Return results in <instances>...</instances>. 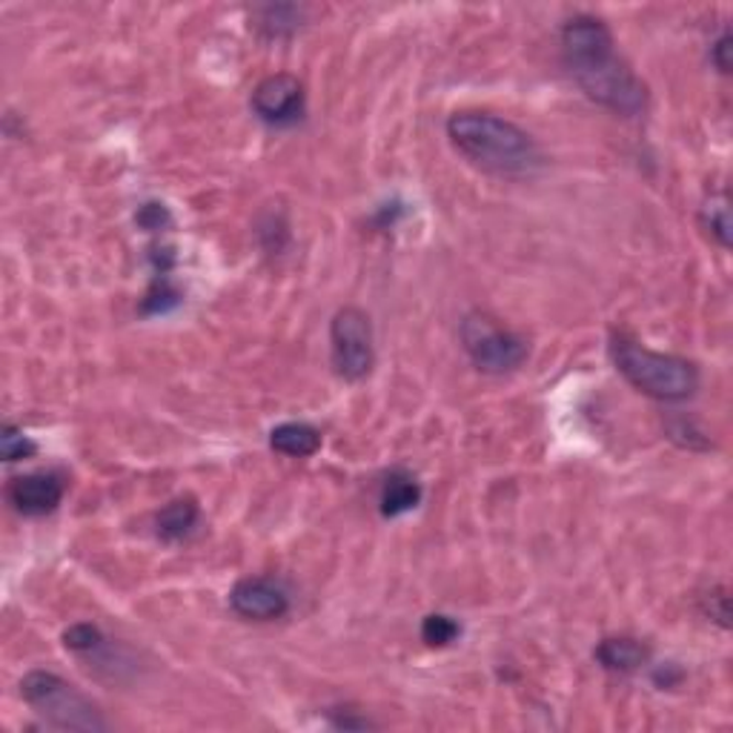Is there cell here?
I'll return each mask as SVG.
<instances>
[{
	"mask_svg": "<svg viewBox=\"0 0 733 733\" xmlns=\"http://www.w3.org/2000/svg\"><path fill=\"white\" fill-rule=\"evenodd\" d=\"M562 52L570 75L590 101L617 115H640L647 107V89L622 58L608 23L593 15H576L562 30Z\"/></svg>",
	"mask_w": 733,
	"mask_h": 733,
	"instance_id": "obj_1",
	"label": "cell"
},
{
	"mask_svg": "<svg viewBox=\"0 0 733 733\" xmlns=\"http://www.w3.org/2000/svg\"><path fill=\"white\" fill-rule=\"evenodd\" d=\"M447 135L473 167L499 178H527L545 164L531 132L493 112H456Z\"/></svg>",
	"mask_w": 733,
	"mask_h": 733,
	"instance_id": "obj_2",
	"label": "cell"
},
{
	"mask_svg": "<svg viewBox=\"0 0 733 733\" xmlns=\"http://www.w3.org/2000/svg\"><path fill=\"white\" fill-rule=\"evenodd\" d=\"M610 356L617 370L633 390L665 404H679L697 396L699 367L674 353H656L645 344L633 342L628 335H613Z\"/></svg>",
	"mask_w": 733,
	"mask_h": 733,
	"instance_id": "obj_3",
	"label": "cell"
},
{
	"mask_svg": "<svg viewBox=\"0 0 733 733\" xmlns=\"http://www.w3.org/2000/svg\"><path fill=\"white\" fill-rule=\"evenodd\" d=\"M21 697L37 717L58 731H107L110 722L75 685L52 670H30L21 679Z\"/></svg>",
	"mask_w": 733,
	"mask_h": 733,
	"instance_id": "obj_4",
	"label": "cell"
},
{
	"mask_svg": "<svg viewBox=\"0 0 733 733\" xmlns=\"http://www.w3.org/2000/svg\"><path fill=\"white\" fill-rule=\"evenodd\" d=\"M458 338L470 358L481 373L490 376H504L522 367L527 358V342L513 330L501 327L499 319L487 315V312H470L462 319Z\"/></svg>",
	"mask_w": 733,
	"mask_h": 733,
	"instance_id": "obj_5",
	"label": "cell"
},
{
	"mask_svg": "<svg viewBox=\"0 0 733 733\" xmlns=\"http://www.w3.org/2000/svg\"><path fill=\"white\" fill-rule=\"evenodd\" d=\"M330 356L335 373L344 381H362L373 373L376 347H373L370 315L358 307H342L330 324Z\"/></svg>",
	"mask_w": 733,
	"mask_h": 733,
	"instance_id": "obj_6",
	"label": "cell"
},
{
	"mask_svg": "<svg viewBox=\"0 0 733 733\" xmlns=\"http://www.w3.org/2000/svg\"><path fill=\"white\" fill-rule=\"evenodd\" d=\"M253 112L269 126L296 124L304 115V84L296 75H269L255 87Z\"/></svg>",
	"mask_w": 733,
	"mask_h": 733,
	"instance_id": "obj_7",
	"label": "cell"
},
{
	"mask_svg": "<svg viewBox=\"0 0 733 733\" xmlns=\"http://www.w3.org/2000/svg\"><path fill=\"white\" fill-rule=\"evenodd\" d=\"M230 608L241 619H253V622H276L287 617L290 610V596L287 590L273 579L264 576H247L230 590Z\"/></svg>",
	"mask_w": 733,
	"mask_h": 733,
	"instance_id": "obj_8",
	"label": "cell"
},
{
	"mask_svg": "<svg viewBox=\"0 0 733 733\" xmlns=\"http://www.w3.org/2000/svg\"><path fill=\"white\" fill-rule=\"evenodd\" d=\"M66 485L58 473H30L9 481V501L23 515H46L64 501Z\"/></svg>",
	"mask_w": 733,
	"mask_h": 733,
	"instance_id": "obj_9",
	"label": "cell"
},
{
	"mask_svg": "<svg viewBox=\"0 0 733 733\" xmlns=\"http://www.w3.org/2000/svg\"><path fill=\"white\" fill-rule=\"evenodd\" d=\"M647 659H651L647 645H642L633 636H608L596 645V662L613 674H633L642 665H647Z\"/></svg>",
	"mask_w": 733,
	"mask_h": 733,
	"instance_id": "obj_10",
	"label": "cell"
},
{
	"mask_svg": "<svg viewBox=\"0 0 733 733\" xmlns=\"http://www.w3.org/2000/svg\"><path fill=\"white\" fill-rule=\"evenodd\" d=\"M419 501H422V485L415 481L413 473L407 470H392L381 485V496H378L385 519H399V515L410 513L419 508Z\"/></svg>",
	"mask_w": 733,
	"mask_h": 733,
	"instance_id": "obj_11",
	"label": "cell"
},
{
	"mask_svg": "<svg viewBox=\"0 0 733 733\" xmlns=\"http://www.w3.org/2000/svg\"><path fill=\"white\" fill-rule=\"evenodd\" d=\"M269 447L281 456L307 458L319 453L321 433L307 422H284L269 433Z\"/></svg>",
	"mask_w": 733,
	"mask_h": 733,
	"instance_id": "obj_12",
	"label": "cell"
},
{
	"mask_svg": "<svg viewBox=\"0 0 733 733\" xmlns=\"http://www.w3.org/2000/svg\"><path fill=\"white\" fill-rule=\"evenodd\" d=\"M198 519H201V510H198L196 501L175 499L160 510L158 519H155V527H158V536L164 542H184V538L196 533Z\"/></svg>",
	"mask_w": 733,
	"mask_h": 733,
	"instance_id": "obj_13",
	"label": "cell"
},
{
	"mask_svg": "<svg viewBox=\"0 0 733 733\" xmlns=\"http://www.w3.org/2000/svg\"><path fill=\"white\" fill-rule=\"evenodd\" d=\"M255 26L269 37H284L292 35V32L301 26V9L292 7V3H278V7H262L255 9Z\"/></svg>",
	"mask_w": 733,
	"mask_h": 733,
	"instance_id": "obj_14",
	"label": "cell"
},
{
	"mask_svg": "<svg viewBox=\"0 0 733 733\" xmlns=\"http://www.w3.org/2000/svg\"><path fill=\"white\" fill-rule=\"evenodd\" d=\"M699 221L708 230L719 247H731V207H728V196H711L702 203Z\"/></svg>",
	"mask_w": 733,
	"mask_h": 733,
	"instance_id": "obj_15",
	"label": "cell"
},
{
	"mask_svg": "<svg viewBox=\"0 0 733 733\" xmlns=\"http://www.w3.org/2000/svg\"><path fill=\"white\" fill-rule=\"evenodd\" d=\"M107 642L110 640H107V636L101 633V628L92 622L69 624V628L64 631L66 651H73V654H78V656H92L95 651H101Z\"/></svg>",
	"mask_w": 733,
	"mask_h": 733,
	"instance_id": "obj_16",
	"label": "cell"
},
{
	"mask_svg": "<svg viewBox=\"0 0 733 733\" xmlns=\"http://www.w3.org/2000/svg\"><path fill=\"white\" fill-rule=\"evenodd\" d=\"M462 636V628H458L456 619L444 617V613H430L422 622V640L430 647H447Z\"/></svg>",
	"mask_w": 733,
	"mask_h": 733,
	"instance_id": "obj_17",
	"label": "cell"
},
{
	"mask_svg": "<svg viewBox=\"0 0 733 733\" xmlns=\"http://www.w3.org/2000/svg\"><path fill=\"white\" fill-rule=\"evenodd\" d=\"M0 453L12 465V462H23V458L35 456L37 444L23 430H18L15 424H3V430H0Z\"/></svg>",
	"mask_w": 733,
	"mask_h": 733,
	"instance_id": "obj_18",
	"label": "cell"
},
{
	"mask_svg": "<svg viewBox=\"0 0 733 733\" xmlns=\"http://www.w3.org/2000/svg\"><path fill=\"white\" fill-rule=\"evenodd\" d=\"M702 613L708 619L719 624V628H728V619H731V596L725 588H711L702 596Z\"/></svg>",
	"mask_w": 733,
	"mask_h": 733,
	"instance_id": "obj_19",
	"label": "cell"
},
{
	"mask_svg": "<svg viewBox=\"0 0 733 733\" xmlns=\"http://www.w3.org/2000/svg\"><path fill=\"white\" fill-rule=\"evenodd\" d=\"M178 301H181V292L175 290L167 278H160V281H155L149 296L144 298V312H167L169 307H175Z\"/></svg>",
	"mask_w": 733,
	"mask_h": 733,
	"instance_id": "obj_20",
	"label": "cell"
},
{
	"mask_svg": "<svg viewBox=\"0 0 733 733\" xmlns=\"http://www.w3.org/2000/svg\"><path fill=\"white\" fill-rule=\"evenodd\" d=\"M731 52H733L731 32H722V35L717 37V44L711 46V60H713V66H717V69L722 75H731V66H733Z\"/></svg>",
	"mask_w": 733,
	"mask_h": 733,
	"instance_id": "obj_21",
	"label": "cell"
},
{
	"mask_svg": "<svg viewBox=\"0 0 733 733\" xmlns=\"http://www.w3.org/2000/svg\"><path fill=\"white\" fill-rule=\"evenodd\" d=\"M138 224L146 226L149 233L160 230V224H169V212L164 203H146L138 212Z\"/></svg>",
	"mask_w": 733,
	"mask_h": 733,
	"instance_id": "obj_22",
	"label": "cell"
},
{
	"mask_svg": "<svg viewBox=\"0 0 733 733\" xmlns=\"http://www.w3.org/2000/svg\"><path fill=\"white\" fill-rule=\"evenodd\" d=\"M685 674L676 665H665V668L654 670V682L659 685V688H676V685L682 682Z\"/></svg>",
	"mask_w": 733,
	"mask_h": 733,
	"instance_id": "obj_23",
	"label": "cell"
},
{
	"mask_svg": "<svg viewBox=\"0 0 733 733\" xmlns=\"http://www.w3.org/2000/svg\"><path fill=\"white\" fill-rule=\"evenodd\" d=\"M330 722H333V728H344V731H364V728H373L370 719H356V717H349V713L333 717Z\"/></svg>",
	"mask_w": 733,
	"mask_h": 733,
	"instance_id": "obj_24",
	"label": "cell"
}]
</instances>
